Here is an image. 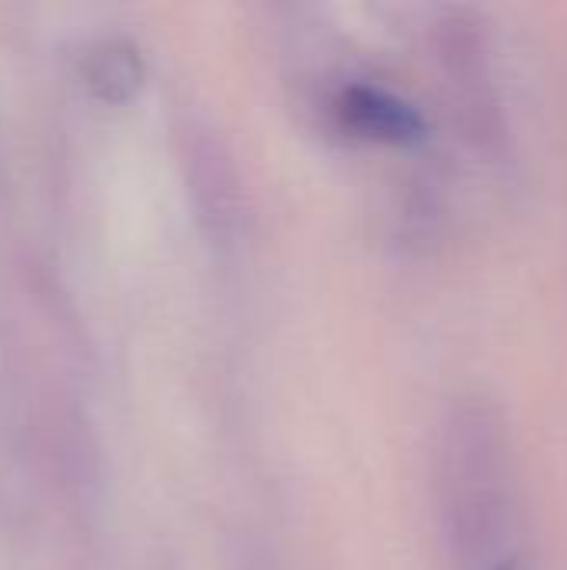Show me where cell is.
<instances>
[{"label": "cell", "instance_id": "3957f363", "mask_svg": "<svg viewBox=\"0 0 567 570\" xmlns=\"http://www.w3.org/2000/svg\"><path fill=\"white\" fill-rule=\"evenodd\" d=\"M84 73H87V83L100 97L117 100V97H127L137 87V80H140V57H137V50L127 40L107 37L97 47H90Z\"/></svg>", "mask_w": 567, "mask_h": 570}, {"label": "cell", "instance_id": "6da1fadb", "mask_svg": "<svg viewBox=\"0 0 567 570\" xmlns=\"http://www.w3.org/2000/svg\"><path fill=\"white\" fill-rule=\"evenodd\" d=\"M441 524L454 570H545L501 414L478 397L451 407L438 448Z\"/></svg>", "mask_w": 567, "mask_h": 570}, {"label": "cell", "instance_id": "7a4b0ae2", "mask_svg": "<svg viewBox=\"0 0 567 570\" xmlns=\"http://www.w3.org/2000/svg\"><path fill=\"white\" fill-rule=\"evenodd\" d=\"M338 107L344 114V120L368 134V137H381V140H414L421 130H424V117L421 110L381 87V83H371V80H354V83H344L341 87V97H338Z\"/></svg>", "mask_w": 567, "mask_h": 570}]
</instances>
